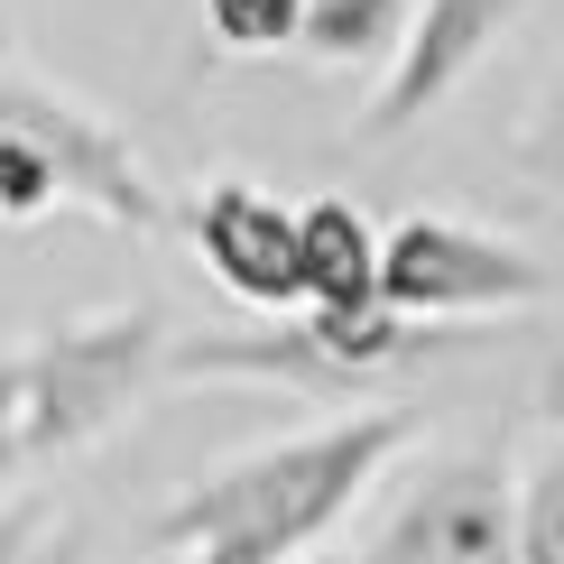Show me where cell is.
<instances>
[{
	"label": "cell",
	"instance_id": "6da1fadb",
	"mask_svg": "<svg viewBox=\"0 0 564 564\" xmlns=\"http://www.w3.org/2000/svg\"><path fill=\"white\" fill-rule=\"evenodd\" d=\"M416 426V408H343L324 426L250 444L158 509V546L176 564H305L380 490V473L408 463Z\"/></svg>",
	"mask_w": 564,
	"mask_h": 564
},
{
	"label": "cell",
	"instance_id": "7a4b0ae2",
	"mask_svg": "<svg viewBox=\"0 0 564 564\" xmlns=\"http://www.w3.org/2000/svg\"><path fill=\"white\" fill-rule=\"evenodd\" d=\"M167 370V315L158 305H102L56 334L19 343V463L84 454L93 435H111Z\"/></svg>",
	"mask_w": 564,
	"mask_h": 564
},
{
	"label": "cell",
	"instance_id": "3957f363",
	"mask_svg": "<svg viewBox=\"0 0 564 564\" xmlns=\"http://www.w3.org/2000/svg\"><path fill=\"white\" fill-rule=\"evenodd\" d=\"M0 130L37 149V167L56 176V204H84V214H102L111 231H139V241L176 231L158 176L139 167V149H130V130L102 121L84 93L46 84L29 65H0Z\"/></svg>",
	"mask_w": 564,
	"mask_h": 564
},
{
	"label": "cell",
	"instance_id": "277c9868",
	"mask_svg": "<svg viewBox=\"0 0 564 564\" xmlns=\"http://www.w3.org/2000/svg\"><path fill=\"white\" fill-rule=\"evenodd\" d=\"M555 296V269L528 260L519 241L500 231H473L454 214H416L380 231V305L408 324H490V315H519V305H546Z\"/></svg>",
	"mask_w": 564,
	"mask_h": 564
},
{
	"label": "cell",
	"instance_id": "5b68a950",
	"mask_svg": "<svg viewBox=\"0 0 564 564\" xmlns=\"http://www.w3.org/2000/svg\"><path fill=\"white\" fill-rule=\"evenodd\" d=\"M351 564H519L509 546V463L490 454H426L389 490L380 528Z\"/></svg>",
	"mask_w": 564,
	"mask_h": 564
},
{
	"label": "cell",
	"instance_id": "8992f818",
	"mask_svg": "<svg viewBox=\"0 0 564 564\" xmlns=\"http://www.w3.org/2000/svg\"><path fill=\"white\" fill-rule=\"evenodd\" d=\"M519 10H528V0H416L408 37H398L389 75H380V93L361 102V149H389V139H408L435 102H454L463 75L500 46V29Z\"/></svg>",
	"mask_w": 564,
	"mask_h": 564
},
{
	"label": "cell",
	"instance_id": "52a82bcc",
	"mask_svg": "<svg viewBox=\"0 0 564 564\" xmlns=\"http://www.w3.org/2000/svg\"><path fill=\"white\" fill-rule=\"evenodd\" d=\"M176 231L195 241V260L223 296H241L250 315H296V204L288 195H269L250 176H214L176 214Z\"/></svg>",
	"mask_w": 564,
	"mask_h": 564
},
{
	"label": "cell",
	"instance_id": "ba28073f",
	"mask_svg": "<svg viewBox=\"0 0 564 564\" xmlns=\"http://www.w3.org/2000/svg\"><path fill=\"white\" fill-rule=\"evenodd\" d=\"M380 305V231L351 195L296 204V315H361Z\"/></svg>",
	"mask_w": 564,
	"mask_h": 564
},
{
	"label": "cell",
	"instance_id": "9c48e42d",
	"mask_svg": "<svg viewBox=\"0 0 564 564\" xmlns=\"http://www.w3.org/2000/svg\"><path fill=\"white\" fill-rule=\"evenodd\" d=\"M416 0H305L296 19V56L305 65H389L408 37Z\"/></svg>",
	"mask_w": 564,
	"mask_h": 564
},
{
	"label": "cell",
	"instance_id": "30bf717a",
	"mask_svg": "<svg viewBox=\"0 0 564 564\" xmlns=\"http://www.w3.org/2000/svg\"><path fill=\"white\" fill-rule=\"evenodd\" d=\"M509 546L519 564H564V435L528 473H509Z\"/></svg>",
	"mask_w": 564,
	"mask_h": 564
},
{
	"label": "cell",
	"instance_id": "8fae6325",
	"mask_svg": "<svg viewBox=\"0 0 564 564\" xmlns=\"http://www.w3.org/2000/svg\"><path fill=\"white\" fill-rule=\"evenodd\" d=\"M296 19L305 0H204V37L223 56H278V46H296Z\"/></svg>",
	"mask_w": 564,
	"mask_h": 564
},
{
	"label": "cell",
	"instance_id": "7c38bea8",
	"mask_svg": "<svg viewBox=\"0 0 564 564\" xmlns=\"http://www.w3.org/2000/svg\"><path fill=\"white\" fill-rule=\"evenodd\" d=\"M37 214H56V176L37 167L29 139L0 130V223H37Z\"/></svg>",
	"mask_w": 564,
	"mask_h": 564
},
{
	"label": "cell",
	"instance_id": "4fadbf2b",
	"mask_svg": "<svg viewBox=\"0 0 564 564\" xmlns=\"http://www.w3.org/2000/svg\"><path fill=\"white\" fill-rule=\"evenodd\" d=\"M519 167L546 176V185H564V75L536 93V111H528V130H519Z\"/></svg>",
	"mask_w": 564,
	"mask_h": 564
},
{
	"label": "cell",
	"instance_id": "5bb4252c",
	"mask_svg": "<svg viewBox=\"0 0 564 564\" xmlns=\"http://www.w3.org/2000/svg\"><path fill=\"white\" fill-rule=\"evenodd\" d=\"M46 546H56L46 500H10V509H0V564H46Z\"/></svg>",
	"mask_w": 564,
	"mask_h": 564
},
{
	"label": "cell",
	"instance_id": "9a60e30c",
	"mask_svg": "<svg viewBox=\"0 0 564 564\" xmlns=\"http://www.w3.org/2000/svg\"><path fill=\"white\" fill-rule=\"evenodd\" d=\"M29 463H19V343L0 351V481H19Z\"/></svg>",
	"mask_w": 564,
	"mask_h": 564
},
{
	"label": "cell",
	"instance_id": "2e32d148",
	"mask_svg": "<svg viewBox=\"0 0 564 564\" xmlns=\"http://www.w3.org/2000/svg\"><path fill=\"white\" fill-rule=\"evenodd\" d=\"M536 408H546V426L564 435V361H546V380H536Z\"/></svg>",
	"mask_w": 564,
	"mask_h": 564
},
{
	"label": "cell",
	"instance_id": "e0dca14e",
	"mask_svg": "<svg viewBox=\"0 0 564 564\" xmlns=\"http://www.w3.org/2000/svg\"><path fill=\"white\" fill-rule=\"evenodd\" d=\"M46 564H75V536H56V546H46Z\"/></svg>",
	"mask_w": 564,
	"mask_h": 564
}]
</instances>
